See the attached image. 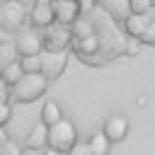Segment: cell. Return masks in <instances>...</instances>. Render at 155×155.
<instances>
[{
    "label": "cell",
    "mask_w": 155,
    "mask_h": 155,
    "mask_svg": "<svg viewBox=\"0 0 155 155\" xmlns=\"http://www.w3.org/2000/svg\"><path fill=\"white\" fill-rule=\"evenodd\" d=\"M48 78L39 70V73H22V78L10 87V97L15 102H22V104H29V102H36L39 97L46 94L48 90Z\"/></svg>",
    "instance_id": "cell-1"
},
{
    "label": "cell",
    "mask_w": 155,
    "mask_h": 155,
    "mask_svg": "<svg viewBox=\"0 0 155 155\" xmlns=\"http://www.w3.org/2000/svg\"><path fill=\"white\" fill-rule=\"evenodd\" d=\"M29 10L22 0H5L0 2V27L5 31H19L22 24L27 22Z\"/></svg>",
    "instance_id": "cell-2"
},
{
    "label": "cell",
    "mask_w": 155,
    "mask_h": 155,
    "mask_svg": "<svg viewBox=\"0 0 155 155\" xmlns=\"http://www.w3.org/2000/svg\"><path fill=\"white\" fill-rule=\"evenodd\" d=\"M78 140V128L70 119H61L56 121L53 126H48V148H56V150H63L68 153V148Z\"/></svg>",
    "instance_id": "cell-3"
},
{
    "label": "cell",
    "mask_w": 155,
    "mask_h": 155,
    "mask_svg": "<svg viewBox=\"0 0 155 155\" xmlns=\"http://www.w3.org/2000/svg\"><path fill=\"white\" fill-rule=\"evenodd\" d=\"M15 51L17 56H36V53H44V36H41V29H19L17 36H15Z\"/></svg>",
    "instance_id": "cell-4"
},
{
    "label": "cell",
    "mask_w": 155,
    "mask_h": 155,
    "mask_svg": "<svg viewBox=\"0 0 155 155\" xmlns=\"http://www.w3.org/2000/svg\"><path fill=\"white\" fill-rule=\"evenodd\" d=\"M41 36H44V51H68L70 41H73V34H70V27L65 24H48L46 29H41Z\"/></svg>",
    "instance_id": "cell-5"
},
{
    "label": "cell",
    "mask_w": 155,
    "mask_h": 155,
    "mask_svg": "<svg viewBox=\"0 0 155 155\" xmlns=\"http://www.w3.org/2000/svg\"><path fill=\"white\" fill-rule=\"evenodd\" d=\"M128 119L124 116V114H111V116H107V121H104V126H102V133L111 140V143H121V140H126V136H128Z\"/></svg>",
    "instance_id": "cell-6"
},
{
    "label": "cell",
    "mask_w": 155,
    "mask_h": 155,
    "mask_svg": "<svg viewBox=\"0 0 155 155\" xmlns=\"http://www.w3.org/2000/svg\"><path fill=\"white\" fill-rule=\"evenodd\" d=\"M51 10H53V19L58 24H65V27H70L80 17L78 0H51Z\"/></svg>",
    "instance_id": "cell-7"
},
{
    "label": "cell",
    "mask_w": 155,
    "mask_h": 155,
    "mask_svg": "<svg viewBox=\"0 0 155 155\" xmlns=\"http://www.w3.org/2000/svg\"><path fill=\"white\" fill-rule=\"evenodd\" d=\"M65 63H68L65 51H44V53H41V73H44L48 80L58 78V75L63 73Z\"/></svg>",
    "instance_id": "cell-8"
},
{
    "label": "cell",
    "mask_w": 155,
    "mask_h": 155,
    "mask_svg": "<svg viewBox=\"0 0 155 155\" xmlns=\"http://www.w3.org/2000/svg\"><path fill=\"white\" fill-rule=\"evenodd\" d=\"M70 46L80 58H87V56H97V51L102 48V39H99L97 31H92L87 36H73Z\"/></svg>",
    "instance_id": "cell-9"
},
{
    "label": "cell",
    "mask_w": 155,
    "mask_h": 155,
    "mask_svg": "<svg viewBox=\"0 0 155 155\" xmlns=\"http://www.w3.org/2000/svg\"><path fill=\"white\" fill-rule=\"evenodd\" d=\"M27 22L34 27V29H46L48 24H53V10H51V2H34L31 10H29V17Z\"/></svg>",
    "instance_id": "cell-10"
},
{
    "label": "cell",
    "mask_w": 155,
    "mask_h": 155,
    "mask_svg": "<svg viewBox=\"0 0 155 155\" xmlns=\"http://www.w3.org/2000/svg\"><path fill=\"white\" fill-rule=\"evenodd\" d=\"M48 145V126L46 124H36V126H31V131H29V136L24 138V148H34V150H44Z\"/></svg>",
    "instance_id": "cell-11"
},
{
    "label": "cell",
    "mask_w": 155,
    "mask_h": 155,
    "mask_svg": "<svg viewBox=\"0 0 155 155\" xmlns=\"http://www.w3.org/2000/svg\"><path fill=\"white\" fill-rule=\"evenodd\" d=\"M145 24H148V15H136V12H128V15L124 17V31H126L131 39H138V36L143 34Z\"/></svg>",
    "instance_id": "cell-12"
},
{
    "label": "cell",
    "mask_w": 155,
    "mask_h": 155,
    "mask_svg": "<svg viewBox=\"0 0 155 155\" xmlns=\"http://www.w3.org/2000/svg\"><path fill=\"white\" fill-rule=\"evenodd\" d=\"M22 65H19V58H12V61H7V63H2V68H0V82L5 85V87H12L19 78H22Z\"/></svg>",
    "instance_id": "cell-13"
},
{
    "label": "cell",
    "mask_w": 155,
    "mask_h": 155,
    "mask_svg": "<svg viewBox=\"0 0 155 155\" xmlns=\"http://www.w3.org/2000/svg\"><path fill=\"white\" fill-rule=\"evenodd\" d=\"M61 119H63V109H61V104L53 102V99H46L44 107H41V116H39V121L46 124V126H53V124L61 121Z\"/></svg>",
    "instance_id": "cell-14"
},
{
    "label": "cell",
    "mask_w": 155,
    "mask_h": 155,
    "mask_svg": "<svg viewBox=\"0 0 155 155\" xmlns=\"http://www.w3.org/2000/svg\"><path fill=\"white\" fill-rule=\"evenodd\" d=\"M87 145H90V153L92 155H109V150H111V140L102 131L94 133V136H90L87 138Z\"/></svg>",
    "instance_id": "cell-15"
},
{
    "label": "cell",
    "mask_w": 155,
    "mask_h": 155,
    "mask_svg": "<svg viewBox=\"0 0 155 155\" xmlns=\"http://www.w3.org/2000/svg\"><path fill=\"white\" fill-rule=\"evenodd\" d=\"M92 31H97L94 24H92V19H87V17H82V15L70 24V34H73V36H87V34H92Z\"/></svg>",
    "instance_id": "cell-16"
},
{
    "label": "cell",
    "mask_w": 155,
    "mask_h": 155,
    "mask_svg": "<svg viewBox=\"0 0 155 155\" xmlns=\"http://www.w3.org/2000/svg\"><path fill=\"white\" fill-rule=\"evenodd\" d=\"M19 65L24 73H39L41 70V53L36 56H19Z\"/></svg>",
    "instance_id": "cell-17"
},
{
    "label": "cell",
    "mask_w": 155,
    "mask_h": 155,
    "mask_svg": "<svg viewBox=\"0 0 155 155\" xmlns=\"http://www.w3.org/2000/svg\"><path fill=\"white\" fill-rule=\"evenodd\" d=\"M107 7H109V12L111 15H116L119 19H124L126 15H128V0H102Z\"/></svg>",
    "instance_id": "cell-18"
},
{
    "label": "cell",
    "mask_w": 155,
    "mask_h": 155,
    "mask_svg": "<svg viewBox=\"0 0 155 155\" xmlns=\"http://www.w3.org/2000/svg\"><path fill=\"white\" fill-rule=\"evenodd\" d=\"M153 0H128V12H136V15H148L153 10Z\"/></svg>",
    "instance_id": "cell-19"
},
{
    "label": "cell",
    "mask_w": 155,
    "mask_h": 155,
    "mask_svg": "<svg viewBox=\"0 0 155 155\" xmlns=\"http://www.w3.org/2000/svg\"><path fill=\"white\" fill-rule=\"evenodd\" d=\"M138 41L140 44H155V19H148V24H145L143 34L138 36Z\"/></svg>",
    "instance_id": "cell-20"
},
{
    "label": "cell",
    "mask_w": 155,
    "mask_h": 155,
    "mask_svg": "<svg viewBox=\"0 0 155 155\" xmlns=\"http://www.w3.org/2000/svg\"><path fill=\"white\" fill-rule=\"evenodd\" d=\"M65 155H92L90 153V145H87V140H82V138H78L70 148H68V153Z\"/></svg>",
    "instance_id": "cell-21"
},
{
    "label": "cell",
    "mask_w": 155,
    "mask_h": 155,
    "mask_svg": "<svg viewBox=\"0 0 155 155\" xmlns=\"http://www.w3.org/2000/svg\"><path fill=\"white\" fill-rule=\"evenodd\" d=\"M10 119H12V107H10L7 99H2L0 102V126H7Z\"/></svg>",
    "instance_id": "cell-22"
},
{
    "label": "cell",
    "mask_w": 155,
    "mask_h": 155,
    "mask_svg": "<svg viewBox=\"0 0 155 155\" xmlns=\"http://www.w3.org/2000/svg\"><path fill=\"white\" fill-rule=\"evenodd\" d=\"M78 5H80V15H85L97 5V0H78Z\"/></svg>",
    "instance_id": "cell-23"
},
{
    "label": "cell",
    "mask_w": 155,
    "mask_h": 155,
    "mask_svg": "<svg viewBox=\"0 0 155 155\" xmlns=\"http://www.w3.org/2000/svg\"><path fill=\"white\" fill-rule=\"evenodd\" d=\"M126 53H138V39H136V41H128V44H126Z\"/></svg>",
    "instance_id": "cell-24"
},
{
    "label": "cell",
    "mask_w": 155,
    "mask_h": 155,
    "mask_svg": "<svg viewBox=\"0 0 155 155\" xmlns=\"http://www.w3.org/2000/svg\"><path fill=\"white\" fill-rule=\"evenodd\" d=\"M41 155H65V153H63V150H56V148H48V145H46V148L41 150Z\"/></svg>",
    "instance_id": "cell-25"
},
{
    "label": "cell",
    "mask_w": 155,
    "mask_h": 155,
    "mask_svg": "<svg viewBox=\"0 0 155 155\" xmlns=\"http://www.w3.org/2000/svg\"><path fill=\"white\" fill-rule=\"evenodd\" d=\"M7 140H10V138H7V131H5V126H0V143L5 145Z\"/></svg>",
    "instance_id": "cell-26"
},
{
    "label": "cell",
    "mask_w": 155,
    "mask_h": 155,
    "mask_svg": "<svg viewBox=\"0 0 155 155\" xmlns=\"http://www.w3.org/2000/svg\"><path fill=\"white\" fill-rule=\"evenodd\" d=\"M7 97H10V92H7V87L0 82V102H2V99H7Z\"/></svg>",
    "instance_id": "cell-27"
},
{
    "label": "cell",
    "mask_w": 155,
    "mask_h": 155,
    "mask_svg": "<svg viewBox=\"0 0 155 155\" xmlns=\"http://www.w3.org/2000/svg\"><path fill=\"white\" fill-rule=\"evenodd\" d=\"M24 155H41V150H34V148H27Z\"/></svg>",
    "instance_id": "cell-28"
},
{
    "label": "cell",
    "mask_w": 155,
    "mask_h": 155,
    "mask_svg": "<svg viewBox=\"0 0 155 155\" xmlns=\"http://www.w3.org/2000/svg\"><path fill=\"white\" fill-rule=\"evenodd\" d=\"M5 34H7V31H5L2 27H0V41H5Z\"/></svg>",
    "instance_id": "cell-29"
},
{
    "label": "cell",
    "mask_w": 155,
    "mask_h": 155,
    "mask_svg": "<svg viewBox=\"0 0 155 155\" xmlns=\"http://www.w3.org/2000/svg\"><path fill=\"white\" fill-rule=\"evenodd\" d=\"M10 155H24V150H15V153H10Z\"/></svg>",
    "instance_id": "cell-30"
},
{
    "label": "cell",
    "mask_w": 155,
    "mask_h": 155,
    "mask_svg": "<svg viewBox=\"0 0 155 155\" xmlns=\"http://www.w3.org/2000/svg\"><path fill=\"white\" fill-rule=\"evenodd\" d=\"M0 155H5V145L2 143H0Z\"/></svg>",
    "instance_id": "cell-31"
},
{
    "label": "cell",
    "mask_w": 155,
    "mask_h": 155,
    "mask_svg": "<svg viewBox=\"0 0 155 155\" xmlns=\"http://www.w3.org/2000/svg\"><path fill=\"white\" fill-rule=\"evenodd\" d=\"M36 2H51V0H36Z\"/></svg>",
    "instance_id": "cell-32"
},
{
    "label": "cell",
    "mask_w": 155,
    "mask_h": 155,
    "mask_svg": "<svg viewBox=\"0 0 155 155\" xmlns=\"http://www.w3.org/2000/svg\"><path fill=\"white\" fill-rule=\"evenodd\" d=\"M153 5H155V0H153Z\"/></svg>",
    "instance_id": "cell-33"
},
{
    "label": "cell",
    "mask_w": 155,
    "mask_h": 155,
    "mask_svg": "<svg viewBox=\"0 0 155 155\" xmlns=\"http://www.w3.org/2000/svg\"><path fill=\"white\" fill-rule=\"evenodd\" d=\"M0 68H2V65H0Z\"/></svg>",
    "instance_id": "cell-34"
}]
</instances>
